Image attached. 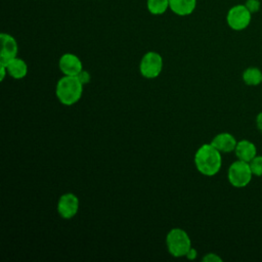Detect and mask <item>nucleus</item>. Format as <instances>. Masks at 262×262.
Returning a JSON list of instances; mask_svg holds the SVG:
<instances>
[{"label":"nucleus","instance_id":"nucleus-19","mask_svg":"<svg viewBox=\"0 0 262 262\" xmlns=\"http://www.w3.org/2000/svg\"><path fill=\"white\" fill-rule=\"evenodd\" d=\"M202 260L206 261V262H222V258L215 253L206 254Z\"/></svg>","mask_w":262,"mask_h":262},{"label":"nucleus","instance_id":"nucleus-2","mask_svg":"<svg viewBox=\"0 0 262 262\" xmlns=\"http://www.w3.org/2000/svg\"><path fill=\"white\" fill-rule=\"evenodd\" d=\"M83 84L76 76H64L60 78L55 87V95L60 103L73 105L77 103L83 94Z\"/></svg>","mask_w":262,"mask_h":262},{"label":"nucleus","instance_id":"nucleus-13","mask_svg":"<svg viewBox=\"0 0 262 262\" xmlns=\"http://www.w3.org/2000/svg\"><path fill=\"white\" fill-rule=\"evenodd\" d=\"M3 64V63H2ZM8 75L13 79H23L28 74V66L27 62L18 57H14L10 59L6 64Z\"/></svg>","mask_w":262,"mask_h":262},{"label":"nucleus","instance_id":"nucleus-17","mask_svg":"<svg viewBox=\"0 0 262 262\" xmlns=\"http://www.w3.org/2000/svg\"><path fill=\"white\" fill-rule=\"evenodd\" d=\"M245 6L249 9V11L254 14L260 10L261 3L259 0H247L245 3Z\"/></svg>","mask_w":262,"mask_h":262},{"label":"nucleus","instance_id":"nucleus-20","mask_svg":"<svg viewBox=\"0 0 262 262\" xmlns=\"http://www.w3.org/2000/svg\"><path fill=\"white\" fill-rule=\"evenodd\" d=\"M198 256V251L194 249V248H190L189 251L187 252V254L185 255V258H187L188 260H194Z\"/></svg>","mask_w":262,"mask_h":262},{"label":"nucleus","instance_id":"nucleus-7","mask_svg":"<svg viewBox=\"0 0 262 262\" xmlns=\"http://www.w3.org/2000/svg\"><path fill=\"white\" fill-rule=\"evenodd\" d=\"M56 208L61 218L71 219L78 213L79 199L73 192H66L59 196Z\"/></svg>","mask_w":262,"mask_h":262},{"label":"nucleus","instance_id":"nucleus-22","mask_svg":"<svg viewBox=\"0 0 262 262\" xmlns=\"http://www.w3.org/2000/svg\"><path fill=\"white\" fill-rule=\"evenodd\" d=\"M6 74H8L6 66H5V64L0 63V80H1V81H3V80H4V78H5Z\"/></svg>","mask_w":262,"mask_h":262},{"label":"nucleus","instance_id":"nucleus-5","mask_svg":"<svg viewBox=\"0 0 262 262\" xmlns=\"http://www.w3.org/2000/svg\"><path fill=\"white\" fill-rule=\"evenodd\" d=\"M252 13L245 4L232 6L226 14V23L233 31H243L247 29L251 23Z\"/></svg>","mask_w":262,"mask_h":262},{"label":"nucleus","instance_id":"nucleus-6","mask_svg":"<svg viewBox=\"0 0 262 262\" xmlns=\"http://www.w3.org/2000/svg\"><path fill=\"white\" fill-rule=\"evenodd\" d=\"M163 70V57L156 51L146 52L139 63V72L146 79L157 78Z\"/></svg>","mask_w":262,"mask_h":262},{"label":"nucleus","instance_id":"nucleus-15","mask_svg":"<svg viewBox=\"0 0 262 262\" xmlns=\"http://www.w3.org/2000/svg\"><path fill=\"white\" fill-rule=\"evenodd\" d=\"M146 6L151 14L160 15L169 8V0H147Z\"/></svg>","mask_w":262,"mask_h":262},{"label":"nucleus","instance_id":"nucleus-3","mask_svg":"<svg viewBox=\"0 0 262 262\" xmlns=\"http://www.w3.org/2000/svg\"><path fill=\"white\" fill-rule=\"evenodd\" d=\"M168 252L176 258L185 257L191 248V241L188 233L181 228H172L166 235Z\"/></svg>","mask_w":262,"mask_h":262},{"label":"nucleus","instance_id":"nucleus-11","mask_svg":"<svg viewBox=\"0 0 262 262\" xmlns=\"http://www.w3.org/2000/svg\"><path fill=\"white\" fill-rule=\"evenodd\" d=\"M234 154L237 160L250 163L258 155V151L257 146L254 142L248 139H242L237 141Z\"/></svg>","mask_w":262,"mask_h":262},{"label":"nucleus","instance_id":"nucleus-18","mask_svg":"<svg viewBox=\"0 0 262 262\" xmlns=\"http://www.w3.org/2000/svg\"><path fill=\"white\" fill-rule=\"evenodd\" d=\"M76 77L79 79V81H80L83 85L88 84V83L90 82V79H91L90 74H89L87 71H85V70H82Z\"/></svg>","mask_w":262,"mask_h":262},{"label":"nucleus","instance_id":"nucleus-16","mask_svg":"<svg viewBox=\"0 0 262 262\" xmlns=\"http://www.w3.org/2000/svg\"><path fill=\"white\" fill-rule=\"evenodd\" d=\"M249 164H250L253 175L256 177H261L262 176V156L257 155Z\"/></svg>","mask_w":262,"mask_h":262},{"label":"nucleus","instance_id":"nucleus-12","mask_svg":"<svg viewBox=\"0 0 262 262\" xmlns=\"http://www.w3.org/2000/svg\"><path fill=\"white\" fill-rule=\"evenodd\" d=\"M196 0H169V8L177 15L185 16L193 12Z\"/></svg>","mask_w":262,"mask_h":262},{"label":"nucleus","instance_id":"nucleus-10","mask_svg":"<svg viewBox=\"0 0 262 262\" xmlns=\"http://www.w3.org/2000/svg\"><path fill=\"white\" fill-rule=\"evenodd\" d=\"M215 148H217L221 154L222 152H231L234 151L237 140L229 132H221L213 137L210 142Z\"/></svg>","mask_w":262,"mask_h":262},{"label":"nucleus","instance_id":"nucleus-1","mask_svg":"<svg viewBox=\"0 0 262 262\" xmlns=\"http://www.w3.org/2000/svg\"><path fill=\"white\" fill-rule=\"evenodd\" d=\"M196 170L205 176L216 175L222 166L221 152L211 143L201 145L194 154L193 158Z\"/></svg>","mask_w":262,"mask_h":262},{"label":"nucleus","instance_id":"nucleus-21","mask_svg":"<svg viewBox=\"0 0 262 262\" xmlns=\"http://www.w3.org/2000/svg\"><path fill=\"white\" fill-rule=\"evenodd\" d=\"M255 123H256V127L262 132V112L258 113V115L256 116Z\"/></svg>","mask_w":262,"mask_h":262},{"label":"nucleus","instance_id":"nucleus-9","mask_svg":"<svg viewBox=\"0 0 262 262\" xmlns=\"http://www.w3.org/2000/svg\"><path fill=\"white\" fill-rule=\"evenodd\" d=\"M1 50H0V63L6 64L10 59L16 57L18 46L16 40L9 34L2 33L0 35Z\"/></svg>","mask_w":262,"mask_h":262},{"label":"nucleus","instance_id":"nucleus-8","mask_svg":"<svg viewBox=\"0 0 262 262\" xmlns=\"http://www.w3.org/2000/svg\"><path fill=\"white\" fill-rule=\"evenodd\" d=\"M58 67L64 76H77L83 70L81 59L74 53H64L59 57Z\"/></svg>","mask_w":262,"mask_h":262},{"label":"nucleus","instance_id":"nucleus-14","mask_svg":"<svg viewBox=\"0 0 262 262\" xmlns=\"http://www.w3.org/2000/svg\"><path fill=\"white\" fill-rule=\"evenodd\" d=\"M242 79L248 86H258L262 84V71L256 67H249L243 72Z\"/></svg>","mask_w":262,"mask_h":262},{"label":"nucleus","instance_id":"nucleus-4","mask_svg":"<svg viewBox=\"0 0 262 262\" xmlns=\"http://www.w3.org/2000/svg\"><path fill=\"white\" fill-rule=\"evenodd\" d=\"M253 176L250 164L241 160L232 162L227 170L228 182L236 188L246 187L251 182Z\"/></svg>","mask_w":262,"mask_h":262}]
</instances>
